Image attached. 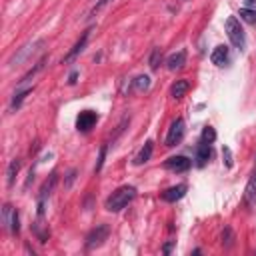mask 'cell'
<instances>
[{"mask_svg":"<svg viewBox=\"0 0 256 256\" xmlns=\"http://www.w3.org/2000/svg\"><path fill=\"white\" fill-rule=\"evenodd\" d=\"M224 26H226V34H228L230 44L242 52L246 48V34H244V28L240 26V20L236 16H228Z\"/></svg>","mask_w":256,"mask_h":256,"instance_id":"2","label":"cell"},{"mask_svg":"<svg viewBox=\"0 0 256 256\" xmlns=\"http://www.w3.org/2000/svg\"><path fill=\"white\" fill-rule=\"evenodd\" d=\"M184 64H186V50L172 52V54L166 58V68H168V70H180Z\"/></svg>","mask_w":256,"mask_h":256,"instance_id":"13","label":"cell"},{"mask_svg":"<svg viewBox=\"0 0 256 256\" xmlns=\"http://www.w3.org/2000/svg\"><path fill=\"white\" fill-rule=\"evenodd\" d=\"M210 60H212V64H216V66H226V64L230 62V48H228L226 44H218V46L212 50Z\"/></svg>","mask_w":256,"mask_h":256,"instance_id":"9","label":"cell"},{"mask_svg":"<svg viewBox=\"0 0 256 256\" xmlns=\"http://www.w3.org/2000/svg\"><path fill=\"white\" fill-rule=\"evenodd\" d=\"M46 60H48V58H46V56H42V58H40V60H38V62L34 64V68H30V70H28V72H26V74L22 76V80H20V84H26V82H28L30 78H34V76H36V74H38V72H40V70L44 68V64H46Z\"/></svg>","mask_w":256,"mask_h":256,"instance_id":"16","label":"cell"},{"mask_svg":"<svg viewBox=\"0 0 256 256\" xmlns=\"http://www.w3.org/2000/svg\"><path fill=\"white\" fill-rule=\"evenodd\" d=\"M18 170H20V160L14 158V160L8 164V172H6V176H8V186L14 184V178H16V174H18Z\"/></svg>","mask_w":256,"mask_h":256,"instance_id":"19","label":"cell"},{"mask_svg":"<svg viewBox=\"0 0 256 256\" xmlns=\"http://www.w3.org/2000/svg\"><path fill=\"white\" fill-rule=\"evenodd\" d=\"M222 158H224L226 166H228V168H232V152H230V148H228V146H224V148H222Z\"/></svg>","mask_w":256,"mask_h":256,"instance_id":"25","label":"cell"},{"mask_svg":"<svg viewBox=\"0 0 256 256\" xmlns=\"http://www.w3.org/2000/svg\"><path fill=\"white\" fill-rule=\"evenodd\" d=\"M238 16H240V20H244V22H248V24H256V10L254 8H240V12H238Z\"/></svg>","mask_w":256,"mask_h":256,"instance_id":"20","label":"cell"},{"mask_svg":"<svg viewBox=\"0 0 256 256\" xmlns=\"http://www.w3.org/2000/svg\"><path fill=\"white\" fill-rule=\"evenodd\" d=\"M32 92V88H24V90H20V92H16L14 96H12V102H10V108L12 110H18L20 108V104H22V100L28 96Z\"/></svg>","mask_w":256,"mask_h":256,"instance_id":"17","label":"cell"},{"mask_svg":"<svg viewBox=\"0 0 256 256\" xmlns=\"http://www.w3.org/2000/svg\"><path fill=\"white\" fill-rule=\"evenodd\" d=\"M186 190H188V186H186V184L170 186L168 190H164V192H162V200H164V202H176V200H180V198H184V196H186Z\"/></svg>","mask_w":256,"mask_h":256,"instance_id":"11","label":"cell"},{"mask_svg":"<svg viewBox=\"0 0 256 256\" xmlns=\"http://www.w3.org/2000/svg\"><path fill=\"white\" fill-rule=\"evenodd\" d=\"M44 40L40 38V40H34V42H28V44H24L22 48H18L14 54H12V58L8 60V66L10 68H14V66H20V64H24V62H28V60H32V56L40 50V48H44Z\"/></svg>","mask_w":256,"mask_h":256,"instance_id":"3","label":"cell"},{"mask_svg":"<svg viewBox=\"0 0 256 256\" xmlns=\"http://www.w3.org/2000/svg\"><path fill=\"white\" fill-rule=\"evenodd\" d=\"M98 122V114L92 112V110H82L78 116H76V128L78 132H90Z\"/></svg>","mask_w":256,"mask_h":256,"instance_id":"6","label":"cell"},{"mask_svg":"<svg viewBox=\"0 0 256 256\" xmlns=\"http://www.w3.org/2000/svg\"><path fill=\"white\" fill-rule=\"evenodd\" d=\"M222 244H224V248H232V244H234V234H232V230L228 226L222 232Z\"/></svg>","mask_w":256,"mask_h":256,"instance_id":"23","label":"cell"},{"mask_svg":"<svg viewBox=\"0 0 256 256\" xmlns=\"http://www.w3.org/2000/svg\"><path fill=\"white\" fill-rule=\"evenodd\" d=\"M76 76H78V72H72V74H70V80H68V82H70V84H74V82H76Z\"/></svg>","mask_w":256,"mask_h":256,"instance_id":"29","label":"cell"},{"mask_svg":"<svg viewBox=\"0 0 256 256\" xmlns=\"http://www.w3.org/2000/svg\"><path fill=\"white\" fill-rule=\"evenodd\" d=\"M184 132H186V124H184V120H182V118H176V120L170 124V128H168V134H166V146L172 148V146L180 144L182 138H184Z\"/></svg>","mask_w":256,"mask_h":256,"instance_id":"5","label":"cell"},{"mask_svg":"<svg viewBox=\"0 0 256 256\" xmlns=\"http://www.w3.org/2000/svg\"><path fill=\"white\" fill-rule=\"evenodd\" d=\"M200 140H202V142H208V144H212V142L216 140V130H214L212 126H204Z\"/></svg>","mask_w":256,"mask_h":256,"instance_id":"21","label":"cell"},{"mask_svg":"<svg viewBox=\"0 0 256 256\" xmlns=\"http://www.w3.org/2000/svg\"><path fill=\"white\" fill-rule=\"evenodd\" d=\"M190 90V82L188 80H176L172 86H170V96L172 98H176V100H180V98H184L186 96V92Z\"/></svg>","mask_w":256,"mask_h":256,"instance_id":"14","label":"cell"},{"mask_svg":"<svg viewBox=\"0 0 256 256\" xmlns=\"http://www.w3.org/2000/svg\"><path fill=\"white\" fill-rule=\"evenodd\" d=\"M244 4H246V8H252V6H256V0H244Z\"/></svg>","mask_w":256,"mask_h":256,"instance_id":"28","label":"cell"},{"mask_svg":"<svg viewBox=\"0 0 256 256\" xmlns=\"http://www.w3.org/2000/svg\"><path fill=\"white\" fill-rule=\"evenodd\" d=\"M160 62H162V52H160V48H154L152 54H150V68L152 70H158Z\"/></svg>","mask_w":256,"mask_h":256,"instance_id":"22","label":"cell"},{"mask_svg":"<svg viewBox=\"0 0 256 256\" xmlns=\"http://www.w3.org/2000/svg\"><path fill=\"white\" fill-rule=\"evenodd\" d=\"M104 156H106V144L100 148V156H98V162H96V168H94L96 172H100V170H102V164H104Z\"/></svg>","mask_w":256,"mask_h":256,"instance_id":"26","label":"cell"},{"mask_svg":"<svg viewBox=\"0 0 256 256\" xmlns=\"http://www.w3.org/2000/svg\"><path fill=\"white\" fill-rule=\"evenodd\" d=\"M134 198H136V188L126 184V186L116 188V190L106 198L104 208H106L108 212H120V210H122V208H126Z\"/></svg>","mask_w":256,"mask_h":256,"instance_id":"1","label":"cell"},{"mask_svg":"<svg viewBox=\"0 0 256 256\" xmlns=\"http://www.w3.org/2000/svg\"><path fill=\"white\" fill-rule=\"evenodd\" d=\"M90 32H92L90 28H88V30H84V34L80 36V40H78V42L72 46V50H70V52L64 56L62 64H68V62H72V60H74V58H76L80 52H84V48H86V44H88V38H90Z\"/></svg>","mask_w":256,"mask_h":256,"instance_id":"8","label":"cell"},{"mask_svg":"<svg viewBox=\"0 0 256 256\" xmlns=\"http://www.w3.org/2000/svg\"><path fill=\"white\" fill-rule=\"evenodd\" d=\"M108 2H112V0H100V2H98V4H96V6H94V12H96V10H100V8H102V6H106V4H108Z\"/></svg>","mask_w":256,"mask_h":256,"instance_id":"27","label":"cell"},{"mask_svg":"<svg viewBox=\"0 0 256 256\" xmlns=\"http://www.w3.org/2000/svg\"><path fill=\"white\" fill-rule=\"evenodd\" d=\"M256 196V172L250 176L248 184H246V192H244V200L246 202H252V198Z\"/></svg>","mask_w":256,"mask_h":256,"instance_id":"18","label":"cell"},{"mask_svg":"<svg viewBox=\"0 0 256 256\" xmlns=\"http://www.w3.org/2000/svg\"><path fill=\"white\" fill-rule=\"evenodd\" d=\"M108 234H110V228H108L106 224H96V228H92V230L86 234V242H84L86 250H94V248L102 246L104 240L108 238Z\"/></svg>","mask_w":256,"mask_h":256,"instance_id":"4","label":"cell"},{"mask_svg":"<svg viewBox=\"0 0 256 256\" xmlns=\"http://www.w3.org/2000/svg\"><path fill=\"white\" fill-rule=\"evenodd\" d=\"M210 158H212V146H210L208 142H202V140H200V144L196 146V156H194L196 166L202 168Z\"/></svg>","mask_w":256,"mask_h":256,"instance_id":"10","label":"cell"},{"mask_svg":"<svg viewBox=\"0 0 256 256\" xmlns=\"http://www.w3.org/2000/svg\"><path fill=\"white\" fill-rule=\"evenodd\" d=\"M152 152H154V142H152V140H146L144 146H142V148L138 150V154L134 156V164H136V166L146 164V162L152 158Z\"/></svg>","mask_w":256,"mask_h":256,"instance_id":"12","label":"cell"},{"mask_svg":"<svg viewBox=\"0 0 256 256\" xmlns=\"http://www.w3.org/2000/svg\"><path fill=\"white\" fill-rule=\"evenodd\" d=\"M190 166H192V162H190V158H186V156H170L166 162H164V168H168L170 172H188L190 170Z\"/></svg>","mask_w":256,"mask_h":256,"instance_id":"7","label":"cell"},{"mask_svg":"<svg viewBox=\"0 0 256 256\" xmlns=\"http://www.w3.org/2000/svg\"><path fill=\"white\" fill-rule=\"evenodd\" d=\"M148 88H150V76H146V74H140L130 82V90H134V92H144Z\"/></svg>","mask_w":256,"mask_h":256,"instance_id":"15","label":"cell"},{"mask_svg":"<svg viewBox=\"0 0 256 256\" xmlns=\"http://www.w3.org/2000/svg\"><path fill=\"white\" fill-rule=\"evenodd\" d=\"M12 234H18L20 232V216H18V210H14L12 214V220H10V228H8Z\"/></svg>","mask_w":256,"mask_h":256,"instance_id":"24","label":"cell"}]
</instances>
